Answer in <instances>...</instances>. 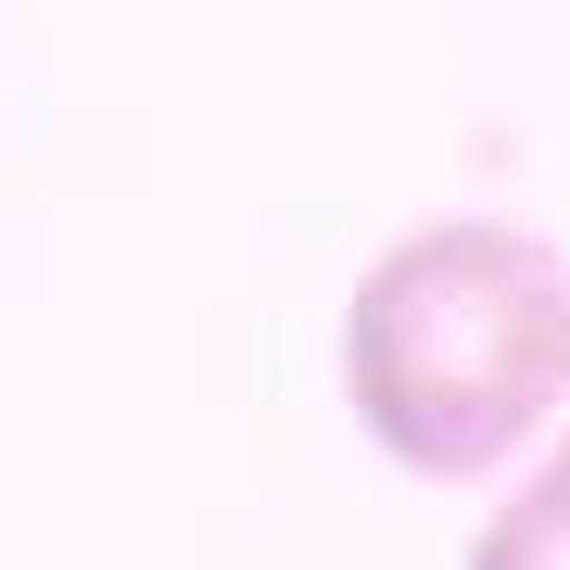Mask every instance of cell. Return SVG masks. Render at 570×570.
<instances>
[{
	"label": "cell",
	"mask_w": 570,
	"mask_h": 570,
	"mask_svg": "<svg viewBox=\"0 0 570 570\" xmlns=\"http://www.w3.org/2000/svg\"><path fill=\"white\" fill-rule=\"evenodd\" d=\"M343 393L419 482H494L570 406V266L508 216L406 228L343 305Z\"/></svg>",
	"instance_id": "obj_1"
},
{
	"label": "cell",
	"mask_w": 570,
	"mask_h": 570,
	"mask_svg": "<svg viewBox=\"0 0 570 570\" xmlns=\"http://www.w3.org/2000/svg\"><path fill=\"white\" fill-rule=\"evenodd\" d=\"M469 570H570V444L532 469V482L508 494V508L482 520V546H469Z\"/></svg>",
	"instance_id": "obj_2"
}]
</instances>
